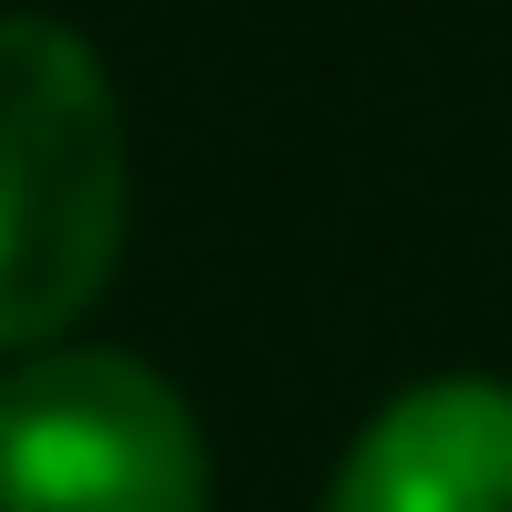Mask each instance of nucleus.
<instances>
[{
  "instance_id": "nucleus-1",
  "label": "nucleus",
  "mask_w": 512,
  "mask_h": 512,
  "mask_svg": "<svg viewBox=\"0 0 512 512\" xmlns=\"http://www.w3.org/2000/svg\"><path fill=\"white\" fill-rule=\"evenodd\" d=\"M126 105L84 32L0 11V345L32 356L115 283L126 251Z\"/></svg>"
},
{
  "instance_id": "nucleus-2",
  "label": "nucleus",
  "mask_w": 512,
  "mask_h": 512,
  "mask_svg": "<svg viewBox=\"0 0 512 512\" xmlns=\"http://www.w3.org/2000/svg\"><path fill=\"white\" fill-rule=\"evenodd\" d=\"M0 512H209V439L157 366L32 345L0 377Z\"/></svg>"
},
{
  "instance_id": "nucleus-3",
  "label": "nucleus",
  "mask_w": 512,
  "mask_h": 512,
  "mask_svg": "<svg viewBox=\"0 0 512 512\" xmlns=\"http://www.w3.org/2000/svg\"><path fill=\"white\" fill-rule=\"evenodd\" d=\"M324 512H512V387L429 377L345 439Z\"/></svg>"
}]
</instances>
